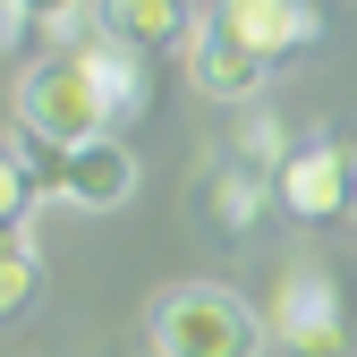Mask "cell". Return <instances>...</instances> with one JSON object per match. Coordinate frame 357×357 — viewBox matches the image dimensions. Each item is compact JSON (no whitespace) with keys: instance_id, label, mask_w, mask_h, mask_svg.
Returning <instances> with one entry per match:
<instances>
[{"instance_id":"cell-1","label":"cell","mask_w":357,"mask_h":357,"mask_svg":"<svg viewBox=\"0 0 357 357\" xmlns=\"http://www.w3.org/2000/svg\"><path fill=\"white\" fill-rule=\"evenodd\" d=\"M162 357H264L273 332H264V306H247L230 281H178L153 298L145 315Z\"/></svg>"},{"instance_id":"cell-2","label":"cell","mask_w":357,"mask_h":357,"mask_svg":"<svg viewBox=\"0 0 357 357\" xmlns=\"http://www.w3.org/2000/svg\"><path fill=\"white\" fill-rule=\"evenodd\" d=\"M17 128H26V137H43V145H60V153L94 145V137H119V119H111V102H102L94 68H85L68 43L17 77Z\"/></svg>"},{"instance_id":"cell-3","label":"cell","mask_w":357,"mask_h":357,"mask_svg":"<svg viewBox=\"0 0 357 357\" xmlns=\"http://www.w3.org/2000/svg\"><path fill=\"white\" fill-rule=\"evenodd\" d=\"M264 332L281 357H349V298L324 264H281L273 298H264Z\"/></svg>"},{"instance_id":"cell-4","label":"cell","mask_w":357,"mask_h":357,"mask_svg":"<svg viewBox=\"0 0 357 357\" xmlns=\"http://www.w3.org/2000/svg\"><path fill=\"white\" fill-rule=\"evenodd\" d=\"M273 188H281V213L289 221H340L357 204V145H332V137L298 145L273 170Z\"/></svg>"},{"instance_id":"cell-5","label":"cell","mask_w":357,"mask_h":357,"mask_svg":"<svg viewBox=\"0 0 357 357\" xmlns=\"http://www.w3.org/2000/svg\"><path fill=\"white\" fill-rule=\"evenodd\" d=\"M264 77H273V60L204 9L196 34H188V85H196V94H213V102H238V111H247V102L264 94Z\"/></svg>"},{"instance_id":"cell-6","label":"cell","mask_w":357,"mask_h":357,"mask_svg":"<svg viewBox=\"0 0 357 357\" xmlns=\"http://www.w3.org/2000/svg\"><path fill=\"white\" fill-rule=\"evenodd\" d=\"M213 17L230 34H247L264 60H298V52L324 43V9L315 0H213Z\"/></svg>"},{"instance_id":"cell-7","label":"cell","mask_w":357,"mask_h":357,"mask_svg":"<svg viewBox=\"0 0 357 357\" xmlns=\"http://www.w3.org/2000/svg\"><path fill=\"white\" fill-rule=\"evenodd\" d=\"M68 52L94 68V85H102V102H111V119H145V102H153V52H137V43H119L111 26H77L68 34Z\"/></svg>"},{"instance_id":"cell-8","label":"cell","mask_w":357,"mask_h":357,"mask_svg":"<svg viewBox=\"0 0 357 357\" xmlns=\"http://www.w3.org/2000/svg\"><path fill=\"white\" fill-rule=\"evenodd\" d=\"M128 196H137V153H128V137H94V145L68 153V188H60L68 213H119Z\"/></svg>"},{"instance_id":"cell-9","label":"cell","mask_w":357,"mask_h":357,"mask_svg":"<svg viewBox=\"0 0 357 357\" xmlns=\"http://www.w3.org/2000/svg\"><path fill=\"white\" fill-rule=\"evenodd\" d=\"M196 0H94V26H111L119 43H137V52H188V34H196Z\"/></svg>"},{"instance_id":"cell-10","label":"cell","mask_w":357,"mask_h":357,"mask_svg":"<svg viewBox=\"0 0 357 357\" xmlns=\"http://www.w3.org/2000/svg\"><path fill=\"white\" fill-rule=\"evenodd\" d=\"M264 204H281L273 170H255V162H238V153H221V162H213V221H221V230H255Z\"/></svg>"},{"instance_id":"cell-11","label":"cell","mask_w":357,"mask_h":357,"mask_svg":"<svg viewBox=\"0 0 357 357\" xmlns=\"http://www.w3.org/2000/svg\"><path fill=\"white\" fill-rule=\"evenodd\" d=\"M26 26H43V34H77L85 26V0H0V34H9V52L26 43Z\"/></svg>"},{"instance_id":"cell-12","label":"cell","mask_w":357,"mask_h":357,"mask_svg":"<svg viewBox=\"0 0 357 357\" xmlns=\"http://www.w3.org/2000/svg\"><path fill=\"white\" fill-rule=\"evenodd\" d=\"M34 289H43V255H34L26 230H9V238H0V315H26Z\"/></svg>"},{"instance_id":"cell-13","label":"cell","mask_w":357,"mask_h":357,"mask_svg":"<svg viewBox=\"0 0 357 357\" xmlns=\"http://www.w3.org/2000/svg\"><path fill=\"white\" fill-rule=\"evenodd\" d=\"M230 153H238V162H255V170H281L298 145H289V128H281L273 111H247V119H238V145H230Z\"/></svg>"},{"instance_id":"cell-14","label":"cell","mask_w":357,"mask_h":357,"mask_svg":"<svg viewBox=\"0 0 357 357\" xmlns=\"http://www.w3.org/2000/svg\"><path fill=\"white\" fill-rule=\"evenodd\" d=\"M153 357H162V349H153Z\"/></svg>"}]
</instances>
